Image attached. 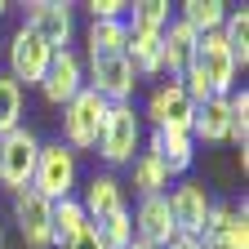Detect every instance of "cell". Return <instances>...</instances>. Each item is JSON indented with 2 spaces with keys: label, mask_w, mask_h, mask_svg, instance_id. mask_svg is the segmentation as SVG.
I'll list each match as a JSON object with an SVG mask.
<instances>
[{
  "label": "cell",
  "mask_w": 249,
  "mask_h": 249,
  "mask_svg": "<svg viewBox=\"0 0 249 249\" xmlns=\"http://www.w3.org/2000/svg\"><path fill=\"white\" fill-rule=\"evenodd\" d=\"M85 89H93L103 103H134V89H138V71L129 67L124 53H93L89 58V71H85Z\"/></svg>",
  "instance_id": "5b68a950"
},
{
  "label": "cell",
  "mask_w": 249,
  "mask_h": 249,
  "mask_svg": "<svg viewBox=\"0 0 249 249\" xmlns=\"http://www.w3.org/2000/svg\"><path fill=\"white\" fill-rule=\"evenodd\" d=\"M5 53H9V80H14V85H40L58 49H49L31 27H18Z\"/></svg>",
  "instance_id": "8992f818"
},
{
  "label": "cell",
  "mask_w": 249,
  "mask_h": 249,
  "mask_svg": "<svg viewBox=\"0 0 249 249\" xmlns=\"http://www.w3.org/2000/svg\"><path fill=\"white\" fill-rule=\"evenodd\" d=\"M107 107L111 103H103L93 89H80L76 98L62 107V147H67L71 156L76 151H93L98 147V134H103V120H107Z\"/></svg>",
  "instance_id": "6da1fadb"
},
{
  "label": "cell",
  "mask_w": 249,
  "mask_h": 249,
  "mask_svg": "<svg viewBox=\"0 0 249 249\" xmlns=\"http://www.w3.org/2000/svg\"><path fill=\"white\" fill-rule=\"evenodd\" d=\"M129 218H134V240L147 245V249H165L178 236L174 213H169V196H142Z\"/></svg>",
  "instance_id": "4fadbf2b"
},
{
  "label": "cell",
  "mask_w": 249,
  "mask_h": 249,
  "mask_svg": "<svg viewBox=\"0 0 249 249\" xmlns=\"http://www.w3.org/2000/svg\"><path fill=\"white\" fill-rule=\"evenodd\" d=\"M5 9H9V5H5V0H0V14H5Z\"/></svg>",
  "instance_id": "d6a6232c"
},
{
  "label": "cell",
  "mask_w": 249,
  "mask_h": 249,
  "mask_svg": "<svg viewBox=\"0 0 249 249\" xmlns=\"http://www.w3.org/2000/svg\"><path fill=\"white\" fill-rule=\"evenodd\" d=\"M80 89H85V62H80V53H76V49H58L53 62H49V71H45V80H40L45 103L67 107Z\"/></svg>",
  "instance_id": "5bb4252c"
},
{
  "label": "cell",
  "mask_w": 249,
  "mask_h": 249,
  "mask_svg": "<svg viewBox=\"0 0 249 249\" xmlns=\"http://www.w3.org/2000/svg\"><path fill=\"white\" fill-rule=\"evenodd\" d=\"M192 67L205 76L213 98H227V93L236 89V62H231V49L223 40V31H205V36L196 40V62Z\"/></svg>",
  "instance_id": "52a82bcc"
},
{
  "label": "cell",
  "mask_w": 249,
  "mask_h": 249,
  "mask_svg": "<svg viewBox=\"0 0 249 249\" xmlns=\"http://www.w3.org/2000/svg\"><path fill=\"white\" fill-rule=\"evenodd\" d=\"M196 40H200V36H196L182 18H169V27L160 31V67H165L169 80H182L187 67L196 62Z\"/></svg>",
  "instance_id": "9a60e30c"
},
{
  "label": "cell",
  "mask_w": 249,
  "mask_h": 249,
  "mask_svg": "<svg viewBox=\"0 0 249 249\" xmlns=\"http://www.w3.org/2000/svg\"><path fill=\"white\" fill-rule=\"evenodd\" d=\"M200 245L205 249H249V209H245V200L240 205H213Z\"/></svg>",
  "instance_id": "7c38bea8"
},
{
  "label": "cell",
  "mask_w": 249,
  "mask_h": 249,
  "mask_svg": "<svg viewBox=\"0 0 249 249\" xmlns=\"http://www.w3.org/2000/svg\"><path fill=\"white\" fill-rule=\"evenodd\" d=\"M231 138V103L227 98H205L192 116V142H227Z\"/></svg>",
  "instance_id": "e0dca14e"
},
{
  "label": "cell",
  "mask_w": 249,
  "mask_h": 249,
  "mask_svg": "<svg viewBox=\"0 0 249 249\" xmlns=\"http://www.w3.org/2000/svg\"><path fill=\"white\" fill-rule=\"evenodd\" d=\"M147 116L156 129H178V134H192V116H196V103L187 98V89L178 80H160L147 98Z\"/></svg>",
  "instance_id": "30bf717a"
},
{
  "label": "cell",
  "mask_w": 249,
  "mask_h": 249,
  "mask_svg": "<svg viewBox=\"0 0 249 249\" xmlns=\"http://www.w3.org/2000/svg\"><path fill=\"white\" fill-rule=\"evenodd\" d=\"M142 142V116L134 111V103H116L107 107V120H103V134H98V156L107 165H129L134 151Z\"/></svg>",
  "instance_id": "277c9868"
},
{
  "label": "cell",
  "mask_w": 249,
  "mask_h": 249,
  "mask_svg": "<svg viewBox=\"0 0 249 249\" xmlns=\"http://www.w3.org/2000/svg\"><path fill=\"white\" fill-rule=\"evenodd\" d=\"M76 178H80L76 156L62 147V142H40L36 169H31V192L45 196L49 205H58V200H67L76 192Z\"/></svg>",
  "instance_id": "7a4b0ae2"
},
{
  "label": "cell",
  "mask_w": 249,
  "mask_h": 249,
  "mask_svg": "<svg viewBox=\"0 0 249 249\" xmlns=\"http://www.w3.org/2000/svg\"><path fill=\"white\" fill-rule=\"evenodd\" d=\"M89 14H93V22H124L129 18V5L124 0H93Z\"/></svg>",
  "instance_id": "f1b7e54d"
},
{
  "label": "cell",
  "mask_w": 249,
  "mask_h": 249,
  "mask_svg": "<svg viewBox=\"0 0 249 249\" xmlns=\"http://www.w3.org/2000/svg\"><path fill=\"white\" fill-rule=\"evenodd\" d=\"M98 236H103L107 249H129L134 245V218H129V209H120V213L107 218V223H98Z\"/></svg>",
  "instance_id": "83f0119b"
},
{
  "label": "cell",
  "mask_w": 249,
  "mask_h": 249,
  "mask_svg": "<svg viewBox=\"0 0 249 249\" xmlns=\"http://www.w3.org/2000/svg\"><path fill=\"white\" fill-rule=\"evenodd\" d=\"M62 249H107V245H103V236H98V227H93V223H89V227H85V231H80L76 240H67V245H62Z\"/></svg>",
  "instance_id": "f546056e"
},
{
  "label": "cell",
  "mask_w": 249,
  "mask_h": 249,
  "mask_svg": "<svg viewBox=\"0 0 249 249\" xmlns=\"http://www.w3.org/2000/svg\"><path fill=\"white\" fill-rule=\"evenodd\" d=\"M169 178H174V174L165 169V160H160L151 147L134 156V192H138V200H142V196H165Z\"/></svg>",
  "instance_id": "ffe728a7"
},
{
  "label": "cell",
  "mask_w": 249,
  "mask_h": 249,
  "mask_svg": "<svg viewBox=\"0 0 249 249\" xmlns=\"http://www.w3.org/2000/svg\"><path fill=\"white\" fill-rule=\"evenodd\" d=\"M85 227H89V218H85V209H80L76 196H67V200L53 205V245H58V249L67 245V240H76Z\"/></svg>",
  "instance_id": "7402d4cb"
},
{
  "label": "cell",
  "mask_w": 249,
  "mask_h": 249,
  "mask_svg": "<svg viewBox=\"0 0 249 249\" xmlns=\"http://www.w3.org/2000/svg\"><path fill=\"white\" fill-rule=\"evenodd\" d=\"M124 58H129V67L142 76H165L160 67V31H129V40H124Z\"/></svg>",
  "instance_id": "d6986e66"
},
{
  "label": "cell",
  "mask_w": 249,
  "mask_h": 249,
  "mask_svg": "<svg viewBox=\"0 0 249 249\" xmlns=\"http://www.w3.org/2000/svg\"><path fill=\"white\" fill-rule=\"evenodd\" d=\"M36 156H40V138H36V129L18 124V129L0 134V187H5L9 196H18V192H27V187H31Z\"/></svg>",
  "instance_id": "3957f363"
},
{
  "label": "cell",
  "mask_w": 249,
  "mask_h": 249,
  "mask_svg": "<svg viewBox=\"0 0 249 249\" xmlns=\"http://www.w3.org/2000/svg\"><path fill=\"white\" fill-rule=\"evenodd\" d=\"M80 209H85V218H89L93 227L107 223L111 213L124 209V192H120V182H116L111 174H93L89 187H85V196H80Z\"/></svg>",
  "instance_id": "2e32d148"
},
{
  "label": "cell",
  "mask_w": 249,
  "mask_h": 249,
  "mask_svg": "<svg viewBox=\"0 0 249 249\" xmlns=\"http://www.w3.org/2000/svg\"><path fill=\"white\" fill-rule=\"evenodd\" d=\"M22 14H27L22 27H31L49 49H67L71 31H76L71 5H62V0H31V5H22Z\"/></svg>",
  "instance_id": "8fae6325"
},
{
  "label": "cell",
  "mask_w": 249,
  "mask_h": 249,
  "mask_svg": "<svg viewBox=\"0 0 249 249\" xmlns=\"http://www.w3.org/2000/svg\"><path fill=\"white\" fill-rule=\"evenodd\" d=\"M129 249H147V245H138V240H134V245H129Z\"/></svg>",
  "instance_id": "1f68e13d"
},
{
  "label": "cell",
  "mask_w": 249,
  "mask_h": 249,
  "mask_svg": "<svg viewBox=\"0 0 249 249\" xmlns=\"http://www.w3.org/2000/svg\"><path fill=\"white\" fill-rule=\"evenodd\" d=\"M178 18H182L187 27H192L196 36H205V31H218V27H223L227 5H223V0H187Z\"/></svg>",
  "instance_id": "603a6c76"
},
{
  "label": "cell",
  "mask_w": 249,
  "mask_h": 249,
  "mask_svg": "<svg viewBox=\"0 0 249 249\" xmlns=\"http://www.w3.org/2000/svg\"><path fill=\"white\" fill-rule=\"evenodd\" d=\"M223 40H227V49H231V62H236V71H245L249 67V9L240 5V9H227V18H223Z\"/></svg>",
  "instance_id": "44dd1931"
},
{
  "label": "cell",
  "mask_w": 249,
  "mask_h": 249,
  "mask_svg": "<svg viewBox=\"0 0 249 249\" xmlns=\"http://www.w3.org/2000/svg\"><path fill=\"white\" fill-rule=\"evenodd\" d=\"M124 40H129V27L124 22H89V31H85L89 58L93 53H124Z\"/></svg>",
  "instance_id": "cb8c5ba5"
},
{
  "label": "cell",
  "mask_w": 249,
  "mask_h": 249,
  "mask_svg": "<svg viewBox=\"0 0 249 249\" xmlns=\"http://www.w3.org/2000/svg\"><path fill=\"white\" fill-rule=\"evenodd\" d=\"M147 147L165 160V169H169L174 178L187 174V169H192V160H196V142H192V134H178V129H156Z\"/></svg>",
  "instance_id": "ac0fdd59"
},
{
  "label": "cell",
  "mask_w": 249,
  "mask_h": 249,
  "mask_svg": "<svg viewBox=\"0 0 249 249\" xmlns=\"http://www.w3.org/2000/svg\"><path fill=\"white\" fill-rule=\"evenodd\" d=\"M165 196H169V213H174L178 236H196V240H200V236H205V223H209V209H213L205 182L182 178L174 192H165Z\"/></svg>",
  "instance_id": "ba28073f"
},
{
  "label": "cell",
  "mask_w": 249,
  "mask_h": 249,
  "mask_svg": "<svg viewBox=\"0 0 249 249\" xmlns=\"http://www.w3.org/2000/svg\"><path fill=\"white\" fill-rule=\"evenodd\" d=\"M0 53H5V45H0Z\"/></svg>",
  "instance_id": "e575fe53"
},
{
  "label": "cell",
  "mask_w": 249,
  "mask_h": 249,
  "mask_svg": "<svg viewBox=\"0 0 249 249\" xmlns=\"http://www.w3.org/2000/svg\"><path fill=\"white\" fill-rule=\"evenodd\" d=\"M124 27L129 31H165L169 27V5L165 0H138V5H129Z\"/></svg>",
  "instance_id": "d4e9b609"
},
{
  "label": "cell",
  "mask_w": 249,
  "mask_h": 249,
  "mask_svg": "<svg viewBox=\"0 0 249 249\" xmlns=\"http://www.w3.org/2000/svg\"><path fill=\"white\" fill-rule=\"evenodd\" d=\"M165 249H205V245H200L196 236H174V240H169Z\"/></svg>",
  "instance_id": "4dcf8cb0"
},
{
  "label": "cell",
  "mask_w": 249,
  "mask_h": 249,
  "mask_svg": "<svg viewBox=\"0 0 249 249\" xmlns=\"http://www.w3.org/2000/svg\"><path fill=\"white\" fill-rule=\"evenodd\" d=\"M14 223L27 249H53V205L36 196L31 187L14 196Z\"/></svg>",
  "instance_id": "9c48e42d"
},
{
  "label": "cell",
  "mask_w": 249,
  "mask_h": 249,
  "mask_svg": "<svg viewBox=\"0 0 249 249\" xmlns=\"http://www.w3.org/2000/svg\"><path fill=\"white\" fill-rule=\"evenodd\" d=\"M18 124H22V85L0 76V134L18 129Z\"/></svg>",
  "instance_id": "4316f807"
},
{
  "label": "cell",
  "mask_w": 249,
  "mask_h": 249,
  "mask_svg": "<svg viewBox=\"0 0 249 249\" xmlns=\"http://www.w3.org/2000/svg\"><path fill=\"white\" fill-rule=\"evenodd\" d=\"M0 249H5V231H0Z\"/></svg>",
  "instance_id": "836d02e7"
},
{
  "label": "cell",
  "mask_w": 249,
  "mask_h": 249,
  "mask_svg": "<svg viewBox=\"0 0 249 249\" xmlns=\"http://www.w3.org/2000/svg\"><path fill=\"white\" fill-rule=\"evenodd\" d=\"M227 103H231V138H227V142H236L240 169H245V165H249V156H245V142H249V93H245V89H231Z\"/></svg>",
  "instance_id": "484cf974"
}]
</instances>
